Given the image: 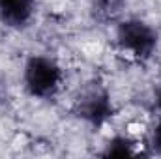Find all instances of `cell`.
Returning a JSON list of instances; mask_svg holds the SVG:
<instances>
[{
    "label": "cell",
    "instance_id": "1",
    "mask_svg": "<svg viewBox=\"0 0 161 159\" xmlns=\"http://www.w3.org/2000/svg\"><path fill=\"white\" fill-rule=\"evenodd\" d=\"M71 111L79 120L94 127H101L114 116V103L109 88L99 79H92L77 90Z\"/></svg>",
    "mask_w": 161,
    "mask_h": 159
},
{
    "label": "cell",
    "instance_id": "2",
    "mask_svg": "<svg viewBox=\"0 0 161 159\" xmlns=\"http://www.w3.org/2000/svg\"><path fill=\"white\" fill-rule=\"evenodd\" d=\"M23 82L25 90L32 97L51 99L60 92V86L64 82V71L56 60L43 54H34L25 64Z\"/></svg>",
    "mask_w": 161,
    "mask_h": 159
},
{
    "label": "cell",
    "instance_id": "3",
    "mask_svg": "<svg viewBox=\"0 0 161 159\" xmlns=\"http://www.w3.org/2000/svg\"><path fill=\"white\" fill-rule=\"evenodd\" d=\"M116 47L137 62H146L158 49L159 36L154 26L141 19H125L116 26Z\"/></svg>",
    "mask_w": 161,
    "mask_h": 159
},
{
    "label": "cell",
    "instance_id": "4",
    "mask_svg": "<svg viewBox=\"0 0 161 159\" xmlns=\"http://www.w3.org/2000/svg\"><path fill=\"white\" fill-rule=\"evenodd\" d=\"M36 13V0H0V21L9 28H25Z\"/></svg>",
    "mask_w": 161,
    "mask_h": 159
},
{
    "label": "cell",
    "instance_id": "5",
    "mask_svg": "<svg viewBox=\"0 0 161 159\" xmlns=\"http://www.w3.org/2000/svg\"><path fill=\"white\" fill-rule=\"evenodd\" d=\"M135 154H137V142L125 135L113 137L105 144V150L101 152V156L105 157H125V156H135Z\"/></svg>",
    "mask_w": 161,
    "mask_h": 159
},
{
    "label": "cell",
    "instance_id": "6",
    "mask_svg": "<svg viewBox=\"0 0 161 159\" xmlns=\"http://www.w3.org/2000/svg\"><path fill=\"white\" fill-rule=\"evenodd\" d=\"M127 0H96V9L101 17L113 19L125 8Z\"/></svg>",
    "mask_w": 161,
    "mask_h": 159
},
{
    "label": "cell",
    "instance_id": "7",
    "mask_svg": "<svg viewBox=\"0 0 161 159\" xmlns=\"http://www.w3.org/2000/svg\"><path fill=\"white\" fill-rule=\"evenodd\" d=\"M146 146L150 148L152 154L161 156V116H159V120H158V123L152 127L150 135H148V144H146Z\"/></svg>",
    "mask_w": 161,
    "mask_h": 159
},
{
    "label": "cell",
    "instance_id": "8",
    "mask_svg": "<svg viewBox=\"0 0 161 159\" xmlns=\"http://www.w3.org/2000/svg\"><path fill=\"white\" fill-rule=\"evenodd\" d=\"M156 109H158V112H159V116H161V84L156 88Z\"/></svg>",
    "mask_w": 161,
    "mask_h": 159
},
{
    "label": "cell",
    "instance_id": "9",
    "mask_svg": "<svg viewBox=\"0 0 161 159\" xmlns=\"http://www.w3.org/2000/svg\"><path fill=\"white\" fill-rule=\"evenodd\" d=\"M0 96H2V80H0Z\"/></svg>",
    "mask_w": 161,
    "mask_h": 159
}]
</instances>
